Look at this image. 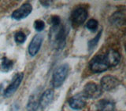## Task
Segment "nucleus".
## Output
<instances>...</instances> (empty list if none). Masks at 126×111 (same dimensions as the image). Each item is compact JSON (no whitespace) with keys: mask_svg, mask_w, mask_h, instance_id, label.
<instances>
[{"mask_svg":"<svg viewBox=\"0 0 126 111\" xmlns=\"http://www.w3.org/2000/svg\"><path fill=\"white\" fill-rule=\"evenodd\" d=\"M45 27V23L41 20H36L34 22V28L37 31H42Z\"/></svg>","mask_w":126,"mask_h":111,"instance_id":"19","label":"nucleus"},{"mask_svg":"<svg viewBox=\"0 0 126 111\" xmlns=\"http://www.w3.org/2000/svg\"><path fill=\"white\" fill-rule=\"evenodd\" d=\"M105 58L109 67H113L117 66L120 63L121 55L116 50L110 49L105 55Z\"/></svg>","mask_w":126,"mask_h":111,"instance_id":"11","label":"nucleus"},{"mask_svg":"<svg viewBox=\"0 0 126 111\" xmlns=\"http://www.w3.org/2000/svg\"><path fill=\"white\" fill-rule=\"evenodd\" d=\"M120 85V81L117 78L113 75H106L102 77L100 81V87L106 91H111Z\"/></svg>","mask_w":126,"mask_h":111,"instance_id":"7","label":"nucleus"},{"mask_svg":"<svg viewBox=\"0 0 126 111\" xmlns=\"http://www.w3.org/2000/svg\"><path fill=\"white\" fill-rule=\"evenodd\" d=\"M87 98L83 93H79L72 96L69 100V105L73 110H81L85 106Z\"/></svg>","mask_w":126,"mask_h":111,"instance_id":"9","label":"nucleus"},{"mask_svg":"<svg viewBox=\"0 0 126 111\" xmlns=\"http://www.w3.org/2000/svg\"><path fill=\"white\" fill-rule=\"evenodd\" d=\"M14 67V61L8 59L7 57H3L0 63V70L2 72H9Z\"/></svg>","mask_w":126,"mask_h":111,"instance_id":"14","label":"nucleus"},{"mask_svg":"<svg viewBox=\"0 0 126 111\" xmlns=\"http://www.w3.org/2000/svg\"><path fill=\"white\" fill-rule=\"evenodd\" d=\"M98 25V23L96 20L91 19L88 21V23H87V28L91 31H96Z\"/></svg>","mask_w":126,"mask_h":111,"instance_id":"16","label":"nucleus"},{"mask_svg":"<svg viewBox=\"0 0 126 111\" xmlns=\"http://www.w3.org/2000/svg\"><path fill=\"white\" fill-rule=\"evenodd\" d=\"M82 93L84 95L87 99H97L100 97L102 94V89L100 85H97L96 83L88 82L84 86V91H83Z\"/></svg>","mask_w":126,"mask_h":111,"instance_id":"4","label":"nucleus"},{"mask_svg":"<svg viewBox=\"0 0 126 111\" xmlns=\"http://www.w3.org/2000/svg\"><path fill=\"white\" fill-rule=\"evenodd\" d=\"M14 39L15 42L19 44H21L26 40V35L24 34L22 31H17L14 35Z\"/></svg>","mask_w":126,"mask_h":111,"instance_id":"18","label":"nucleus"},{"mask_svg":"<svg viewBox=\"0 0 126 111\" xmlns=\"http://www.w3.org/2000/svg\"><path fill=\"white\" fill-rule=\"evenodd\" d=\"M37 96H32L29 99V103H28V111H36L38 106H39V102L36 100Z\"/></svg>","mask_w":126,"mask_h":111,"instance_id":"15","label":"nucleus"},{"mask_svg":"<svg viewBox=\"0 0 126 111\" xmlns=\"http://www.w3.org/2000/svg\"><path fill=\"white\" fill-rule=\"evenodd\" d=\"M97 111H114L115 110V104L110 100H101L98 102Z\"/></svg>","mask_w":126,"mask_h":111,"instance_id":"13","label":"nucleus"},{"mask_svg":"<svg viewBox=\"0 0 126 111\" xmlns=\"http://www.w3.org/2000/svg\"><path fill=\"white\" fill-rule=\"evenodd\" d=\"M88 11L84 8H77L71 14V22L73 27H78L84 23L88 18Z\"/></svg>","mask_w":126,"mask_h":111,"instance_id":"5","label":"nucleus"},{"mask_svg":"<svg viewBox=\"0 0 126 111\" xmlns=\"http://www.w3.org/2000/svg\"><path fill=\"white\" fill-rule=\"evenodd\" d=\"M32 5L29 2H25L19 9H17L12 13V17L16 21H20V20L26 18L32 13Z\"/></svg>","mask_w":126,"mask_h":111,"instance_id":"8","label":"nucleus"},{"mask_svg":"<svg viewBox=\"0 0 126 111\" xmlns=\"http://www.w3.org/2000/svg\"><path fill=\"white\" fill-rule=\"evenodd\" d=\"M66 34L65 28L62 23L57 26H52L50 31V38L54 48L62 49L65 46Z\"/></svg>","mask_w":126,"mask_h":111,"instance_id":"1","label":"nucleus"},{"mask_svg":"<svg viewBox=\"0 0 126 111\" xmlns=\"http://www.w3.org/2000/svg\"><path fill=\"white\" fill-rule=\"evenodd\" d=\"M23 77H24V74L21 72L16 74L14 75V77L13 78V80H12V81L10 82V84L8 85V87L6 89V90L4 91L3 96L6 98L11 96L12 95H13L19 88V86L22 81Z\"/></svg>","mask_w":126,"mask_h":111,"instance_id":"6","label":"nucleus"},{"mask_svg":"<svg viewBox=\"0 0 126 111\" xmlns=\"http://www.w3.org/2000/svg\"><path fill=\"white\" fill-rule=\"evenodd\" d=\"M50 23L52 26H57L61 24V19L58 16H52L50 19Z\"/></svg>","mask_w":126,"mask_h":111,"instance_id":"20","label":"nucleus"},{"mask_svg":"<svg viewBox=\"0 0 126 111\" xmlns=\"http://www.w3.org/2000/svg\"><path fill=\"white\" fill-rule=\"evenodd\" d=\"M43 40V36L42 34H35L33 37L32 40L29 45V53L32 56H35L40 49Z\"/></svg>","mask_w":126,"mask_h":111,"instance_id":"10","label":"nucleus"},{"mask_svg":"<svg viewBox=\"0 0 126 111\" xmlns=\"http://www.w3.org/2000/svg\"><path fill=\"white\" fill-rule=\"evenodd\" d=\"M89 68L94 73H101L109 68L104 55H98L94 56L89 63Z\"/></svg>","mask_w":126,"mask_h":111,"instance_id":"3","label":"nucleus"},{"mask_svg":"<svg viewBox=\"0 0 126 111\" xmlns=\"http://www.w3.org/2000/svg\"><path fill=\"white\" fill-rule=\"evenodd\" d=\"M69 67L67 63H64L55 69L52 77V85L54 88H59L62 85L68 76Z\"/></svg>","mask_w":126,"mask_h":111,"instance_id":"2","label":"nucleus"},{"mask_svg":"<svg viewBox=\"0 0 126 111\" xmlns=\"http://www.w3.org/2000/svg\"><path fill=\"white\" fill-rule=\"evenodd\" d=\"M53 99H54V91L52 89H47L43 92L40 99H39V104L40 105L42 109H45L52 102Z\"/></svg>","mask_w":126,"mask_h":111,"instance_id":"12","label":"nucleus"},{"mask_svg":"<svg viewBox=\"0 0 126 111\" xmlns=\"http://www.w3.org/2000/svg\"><path fill=\"white\" fill-rule=\"evenodd\" d=\"M101 34H102V31H100L98 33V34L93 39H92V40H91L90 42H88V48L90 49H93L94 47L96 46V45L98 44V42L99 41Z\"/></svg>","mask_w":126,"mask_h":111,"instance_id":"17","label":"nucleus"}]
</instances>
